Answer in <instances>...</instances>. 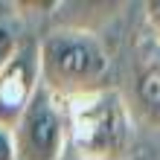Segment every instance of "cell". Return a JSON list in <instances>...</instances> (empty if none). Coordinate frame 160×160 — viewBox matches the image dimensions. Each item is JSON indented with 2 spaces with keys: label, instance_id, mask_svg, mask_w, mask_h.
Listing matches in <instances>:
<instances>
[{
  "label": "cell",
  "instance_id": "obj_1",
  "mask_svg": "<svg viewBox=\"0 0 160 160\" xmlns=\"http://www.w3.org/2000/svg\"><path fill=\"white\" fill-rule=\"evenodd\" d=\"M41 88L70 102L111 88V52L90 26H55L38 38Z\"/></svg>",
  "mask_w": 160,
  "mask_h": 160
},
{
  "label": "cell",
  "instance_id": "obj_2",
  "mask_svg": "<svg viewBox=\"0 0 160 160\" xmlns=\"http://www.w3.org/2000/svg\"><path fill=\"white\" fill-rule=\"evenodd\" d=\"M67 108V146L79 160H125L134 148V117L119 88L64 102Z\"/></svg>",
  "mask_w": 160,
  "mask_h": 160
},
{
  "label": "cell",
  "instance_id": "obj_3",
  "mask_svg": "<svg viewBox=\"0 0 160 160\" xmlns=\"http://www.w3.org/2000/svg\"><path fill=\"white\" fill-rule=\"evenodd\" d=\"M18 160H61L67 148V108L50 90L38 88L12 131Z\"/></svg>",
  "mask_w": 160,
  "mask_h": 160
},
{
  "label": "cell",
  "instance_id": "obj_4",
  "mask_svg": "<svg viewBox=\"0 0 160 160\" xmlns=\"http://www.w3.org/2000/svg\"><path fill=\"white\" fill-rule=\"evenodd\" d=\"M131 117L160 128V41L140 29L128 58V93H122Z\"/></svg>",
  "mask_w": 160,
  "mask_h": 160
},
{
  "label": "cell",
  "instance_id": "obj_5",
  "mask_svg": "<svg viewBox=\"0 0 160 160\" xmlns=\"http://www.w3.org/2000/svg\"><path fill=\"white\" fill-rule=\"evenodd\" d=\"M41 88L38 73V41L26 38L15 58L0 70V128L15 131L18 119L23 117L26 105Z\"/></svg>",
  "mask_w": 160,
  "mask_h": 160
},
{
  "label": "cell",
  "instance_id": "obj_6",
  "mask_svg": "<svg viewBox=\"0 0 160 160\" xmlns=\"http://www.w3.org/2000/svg\"><path fill=\"white\" fill-rule=\"evenodd\" d=\"M23 41H26V29H23V12L18 0L15 3L0 0V70L15 58Z\"/></svg>",
  "mask_w": 160,
  "mask_h": 160
},
{
  "label": "cell",
  "instance_id": "obj_7",
  "mask_svg": "<svg viewBox=\"0 0 160 160\" xmlns=\"http://www.w3.org/2000/svg\"><path fill=\"white\" fill-rule=\"evenodd\" d=\"M143 9H146V29L160 41V0H148Z\"/></svg>",
  "mask_w": 160,
  "mask_h": 160
},
{
  "label": "cell",
  "instance_id": "obj_8",
  "mask_svg": "<svg viewBox=\"0 0 160 160\" xmlns=\"http://www.w3.org/2000/svg\"><path fill=\"white\" fill-rule=\"evenodd\" d=\"M0 160H18L15 137H12V131H3V128H0Z\"/></svg>",
  "mask_w": 160,
  "mask_h": 160
}]
</instances>
